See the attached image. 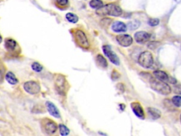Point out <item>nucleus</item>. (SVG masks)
Returning <instances> with one entry per match:
<instances>
[{
	"instance_id": "nucleus-1",
	"label": "nucleus",
	"mask_w": 181,
	"mask_h": 136,
	"mask_svg": "<svg viewBox=\"0 0 181 136\" xmlns=\"http://www.w3.org/2000/svg\"><path fill=\"white\" fill-rule=\"evenodd\" d=\"M96 13L100 16H119L122 15V10L119 6L115 4H108L96 10Z\"/></svg>"
},
{
	"instance_id": "nucleus-33",
	"label": "nucleus",
	"mask_w": 181,
	"mask_h": 136,
	"mask_svg": "<svg viewBox=\"0 0 181 136\" xmlns=\"http://www.w3.org/2000/svg\"><path fill=\"white\" fill-rule=\"evenodd\" d=\"M1 41H2V37H1V35H0V43H1Z\"/></svg>"
},
{
	"instance_id": "nucleus-9",
	"label": "nucleus",
	"mask_w": 181,
	"mask_h": 136,
	"mask_svg": "<svg viewBox=\"0 0 181 136\" xmlns=\"http://www.w3.org/2000/svg\"><path fill=\"white\" fill-rule=\"evenodd\" d=\"M151 38V34L145 31H138L134 34V40L138 43H145Z\"/></svg>"
},
{
	"instance_id": "nucleus-14",
	"label": "nucleus",
	"mask_w": 181,
	"mask_h": 136,
	"mask_svg": "<svg viewBox=\"0 0 181 136\" xmlns=\"http://www.w3.org/2000/svg\"><path fill=\"white\" fill-rule=\"evenodd\" d=\"M111 28L114 32L120 33V32H124L127 30V25L124 24L123 22L115 21L112 24Z\"/></svg>"
},
{
	"instance_id": "nucleus-26",
	"label": "nucleus",
	"mask_w": 181,
	"mask_h": 136,
	"mask_svg": "<svg viewBox=\"0 0 181 136\" xmlns=\"http://www.w3.org/2000/svg\"><path fill=\"white\" fill-rule=\"evenodd\" d=\"M173 92L176 94L181 95V84H176L174 85L173 88Z\"/></svg>"
},
{
	"instance_id": "nucleus-6",
	"label": "nucleus",
	"mask_w": 181,
	"mask_h": 136,
	"mask_svg": "<svg viewBox=\"0 0 181 136\" xmlns=\"http://www.w3.org/2000/svg\"><path fill=\"white\" fill-rule=\"evenodd\" d=\"M103 51L105 54V55L107 57V58L111 61L115 65H119V59L117 57V55L114 52V51L112 50L111 47L109 45H105L103 46Z\"/></svg>"
},
{
	"instance_id": "nucleus-12",
	"label": "nucleus",
	"mask_w": 181,
	"mask_h": 136,
	"mask_svg": "<svg viewBox=\"0 0 181 136\" xmlns=\"http://www.w3.org/2000/svg\"><path fill=\"white\" fill-rule=\"evenodd\" d=\"M46 119H47V120H45V123L43 124L45 132L48 134L54 133V132L57 131V124H56L55 122H54L53 120H47V118Z\"/></svg>"
},
{
	"instance_id": "nucleus-2",
	"label": "nucleus",
	"mask_w": 181,
	"mask_h": 136,
	"mask_svg": "<svg viewBox=\"0 0 181 136\" xmlns=\"http://www.w3.org/2000/svg\"><path fill=\"white\" fill-rule=\"evenodd\" d=\"M148 81L149 82L151 89L156 92L163 95H168L171 92V89L169 85L163 81L158 80L154 76H152Z\"/></svg>"
},
{
	"instance_id": "nucleus-22",
	"label": "nucleus",
	"mask_w": 181,
	"mask_h": 136,
	"mask_svg": "<svg viewBox=\"0 0 181 136\" xmlns=\"http://www.w3.org/2000/svg\"><path fill=\"white\" fill-rule=\"evenodd\" d=\"M31 68L33 71L36 72H40L43 69V67L39 62H34L31 64Z\"/></svg>"
},
{
	"instance_id": "nucleus-20",
	"label": "nucleus",
	"mask_w": 181,
	"mask_h": 136,
	"mask_svg": "<svg viewBox=\"0 0 181 136\" xmlns=\"http://www.w3.org/2000/svg\"><path fill=\"white\" fill-rule=\"evenodd\" d=\"M89 5L91 8L98 9L103 6V2L101 0H91L89 2Z\"/></svg>"
},
{
	"instance_id": "nucleus-19",
	"label": "nucleus",
	"mask_w": 181,
	"mask_h": 136,
	"mask_svg": "<svg viewBox=\"0 0 181 136\" xmlns=\"http://www.w3.org/2000/svg\"><path fill=\"white\" fill-rule=\"evenodd\" d=\"M66 18L70 23H76L78 21V17L73 13H67L66 14Z\"/></svg>"
},
{
	"instance_id": "nucleus-3",
	"label": "nucleus",
	"mask_w": 181,
	"mask_h": 136,
	"mask_svg": "<svg viewBox=\"0 0 181 136\" xmlns=\"http://www.w3.org/2000/svg\"><path fill=\"white\" fill-rule=\"evenodd\" d=\"M138 62L141 67L150 68L153 64V57L149 51H144L141 52L138 58Z\"/></svg>"
},
{
	"instance_id": "nucleus-34",
	"label": "nucleus",
	"mask_w": 181,
	"mask_h": 136,
	"mask_svg": "<svg viewBox=\"0 0 181 136\" xmlns=\"http://www.w3.org/2000/svg\"><path fill=\"white\" fill-rule=\"evenodd\" d=\"M180 122H181V115H180Z\"/></svg>"
},
{
	"instance_id": "nucleus-8",
	"label": "nucleus",
	"mask_w": 181,
	"mask_h": 136,
	"mask_svg": "<svg viewBox=\"0 0 181 136\" xmlns=\"http://www.w3.org/2000/svg\"><path fill=\"white\" fill-rule=\"evenodd\" d=\"M116 40L119 45L122 47H129L132 45L133 39L127 34H120L116 36Z\"/></svg>"
},
{
	"instance_id": "nucleus-16",
	"label": "nucleus",
	"mask_w": 181,
	"mask_h": 136,
	"mask_svg": "<svg viewBox=\"0 0 181 136\" xmlns=\"http://www.w3.org/2000/svg\"><path fill=\"white\" fill-rule=\"evenodd\" d=\"M5 79H6V80L11 85L16 84L18 82V79L16 77L15 74L11 72H8L6 74H5Z\"/></svg>"
},
{
	"instance_id": "nucleus-4",
	"label": "nucleus",
	"mask_w": 181,
	"mask_h": 136,
	"mask_svg": "<svg viewBox=\"0 0 181 136\" xmlns=\"http://www.w3.org/2000/svg\"><path fill=\"white\" fill-rule=\"evenodd\" d=\"M23 89L30 94H37L40 91V86L37 81H28L23 84Z\"/></svg>"
},
{
	"instance_id": "nucleus-29",
	"label": "nucleus",
	"mask_w": 181,
	"mask_h": 136,
	"mask_svg": "<svg viewBox=\"0 0 181 136\" xmlns=\"http://www.w3.org/2000/svg\"><path fill=\"white\" fill-rule=\"evenodd\" d=\"M56 1H57L58 5L62 6H66L68 4V2H69L68 0H56Z\"/></svg>"
},
{
	"instance_id": "nucleus-10",
	"label": "nucleus",
	"mask_w": 181,
	"mask_h": 136,
	"mask_svg": "<svg viewBox=\"0 0 181 136\" xmlns=\"http://www.w3.org/2000/svg\"><path fill=\"white\" fill-rule=\"evenodd\" d=\"M45 106L46 108H47V111L49 112V114L52 115V116L56 118H60V113H59V110H58L57 107L52 102L47 101L45 103Z\"/></svg>"
},
{
	"instance_id": "nucleus-13",
	"label": "nucleus",
	"mask_w": 181,
	"mask_h": 136,
	"mask_svg": "<svg viewBox=\"0 0 181 136\" xmlns=\"http://www.w3.org/2000/svg\"><path fill=\"white\" fill-rule=\"evenodd\" d=\"M5 47L8 52H14L18 47V43L12 38H7L5 40Z\"/></svg>"
},
{
	"instance_id": "nucleus-28",
	"label": "nucleus",
	"mask_w": 181,
	"mask_h": 136,
	"mask_svg": "<svg viewBox=\"0 0 181 136\" xmlns=\"http://www.w3.org/2000/svg\"><path fill=\"white\" fill-rule=\"evenodd\" d=\"M164 104L166 108H173V102H172V101H170V100L168 99H165L164 100Z\"/></svg>"
},
{
	"instance_id": "nucleus-31",
	"label": "nucleus",
	"mask_w": 181,
	"mask_h": 136,
	"mask_svg": "<svg viewBox=\"0 0 181 136\" xmlns=\"http://www.w3.org/2000/svg\"><path fill=\"white\" fill-rule=\"evenodd\" d=\"M170 84H175L177 83V80L175 79V78L172 77V76H169L168 77V81Z\"/></svg>"
},
{
	"instance_id": "nucleus-30",
	"label": "nucleus",
	"mask_w": 181,
	"mask_h": 136,
	"mask_svg": "<svg viewBox=\"0 0 181 136\" xmlns=\"http://www.w3.org/2000/svg\"><path fill=\"white\" fill-rule=\"evenodd\" d=\"M4 76V69H1L0 67V82H2Z\"/></svg>"
},
{
	"instance_id": "nucleus-32",
	"label": "nucleus",
	"mask_w": 181,
	"mask_h": 136,
	"mask_svg": "<svg viewBox=\"0 0 181 136\" xmlns=\"http://www.w3.org/2000/svg\"><path fill=\"white\" fill-rule=\"evenodd\" d=\"M117 89H118L119 91H122V92H124V87L123 84H117Z\"/></svg>"
},
{
	"instance_id": "nucleus-11",
	"label": "nucleus",
	"mask_w": 181,
	"mask_h": 136,
	"mask_svg": "<svg viewBox=\"0 0 181 136\" xmlns=\"http://www.w3.org/2000/svg\"><path fill=\"white\" fill-rule=\"evenodd\" d=\"M131 108H132V111L138 118L141 119H144L145 118L144 112L143 110L142 106H141L139 103L138 102H133L131 103Z\"/></svg>"
},
{
	"instance_id": "nucleus-24",
	"label": "nucleus",
	"mask_w": 181,
	"mask_h": 136,
	"mask_svg": "<svg viewBox=\"0 0 181 136\" xmlns=\"http://www.w3.org/2000/svg\"><path fill=\"white\" fill-rule=\"evenodd\" d=\"M159 19L158 18H150L149 20H148V25H151V26H156V25L159 24Z\"/></svg>"
},
{
	"instance_id": "nucleus-5",
	"label": "nucleus",
	"mask_w": 181,
	"mask_h": 136,
	"mask_svg": "<svg viewBox=\"0 0 181 136\" xmlns=\"http://www.w3.org/2000/svg\"><path fill=\"white\" fill-rule=\"evenodd\" d=\"M74 35L76 41L80 46L84 47V48H88L89 47V42H88V38H87L86 34L83 33L82 30H76Z\"/></svg>"
},
{
	"instance_id": "nucleus-15",
	"label": "nucleus",
	"mask_w": 181,
	"mask_h": 136,
	"mask_svg": "<svg viewBox=\"0 0 181 136\" xmlns=\"http://www.w3.org/2000/svg\"><path fill=\"white\" fill-rule=\"evenodd\" d=\"M153 76L156 78L158 80L163 81V82H167L168 81V75L165 72L161 70H156L153 72Z\"/></svg>"
},
{
	"instance_id": "nucleus-27",
	"label": "nucleus",
	"mask_w": 181,
	"mask_h": 136,
	"mask_svg": "<svg viewBox=\"0 0 181 136\" xmlns=\"http://www.w3.org/2000/svg\"><path fill=\"white\" fill-rule=\"evenodd\" d=\"M111 77L113 80H117V79H119L120 77V74H119V72L116 70H113L112 72Z\"/></svg>"
},
{
	"instance_id": "nucleus-23",
	"label": "nucleus",
	"mask_w": 181,
	"mask_h": 136,
	"mask_svg": "<svg viewBox=\"0 0 181 136\" xmlns=\"http://www.w3.org/2000/svg\"><path fill=\"white\" fill-rule=\"evenodd\" d=\"M171 101L173 102L174 106L176 107H180L181 106V96H178V95L173 96L172 98Z\"/></svg>"
},
{
	"instance_id": "nucleus-17",
	"label": "nucleus",
	"mask_w": 181,
	"mask_h": 136,
	"mask_svg": "<svg viewBox=\"0 0 181 136\" xmlns=\"http://www.w3.org/2000/svg\"><path fill=\"white\" fill-rule=\"evenodd\" d=\"M147 111L150 116L152 118L153 120H156L160 117V111L156 108H153V107H149L147 108Z\"/></svg>"
},
{
	"instance_id": "nucleus-25",
	"label": "nucleus",
	"mask_w": 181,
	"mask_h": 136,
	"mask_svg": "<svg viewBox=\"0 0 181 136\" xmlns=\"http://www.w3.org/2000/svg\"><path fill=\"white\" fill-rule=\"evenodd\" d=\"M160 45V42H156V41H152L150 42L148 44V48L151 49V50H154L155 48H156L158 45Z\"/></svg>"
},
{
	"instance_id": "nucleus-18",
	"label": "nucleus",
	"mask_w": 181,
	"mask_h": 136,
	"mask_svg": "<svg viewBox=\"0 0 181 136\" xmlns=\"http://www.w3.org/2000/svg\"><path fill=\"white\" fill-rule=\"evenodd\" d=\"M96 62H98V65L103 68H105L107 67V62L106 59L103 57L102 55H98L96 56Z\"/></svg>"
},
{
	"instance_id": "nucleus-21",
	"label": "nucleus",
	"mask_w": 181,
	"mask_h": 136,
	"mask_svg": "<svg viewBox=\"0 0 181 136\" xmlns=\"http://www.w3.org/2000/svg\"><path fill=\"white\" fill-rule=\"evenodd\" d=\"M59 132H60L61 135L65 136L69 134V129L68 128L66 125H64V124H59Z\"/></svg>"
},
{
	"instance_id": "nucleus-7",
	"label": "nucleus",
	"mask_w": 181,
	"mask_h": 136,
	"mask_svg": "<svg viewBox=\"0 0 181 136\" xmlns=\"http://www.w3.org/2000/svg\"><path fill=\"white\" fill-rule=\"evenodd\" d=\"M55 87L57 91L60 94H64L66 91V79L62 74H57L54 80Z\"/></svg>"
}]
</instances>
